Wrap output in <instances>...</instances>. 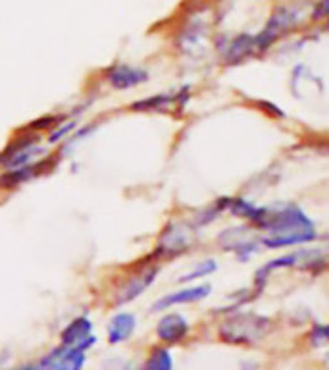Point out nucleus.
<instances>
[{"instance_id": "nucleus-1", "label": "nucleus", "mask_w": 329, "mask_h": 370, "mask_svg": "<svg viewBox=\"0 0 329 370\" xmlns=\"http://www.w3.org/2000/svg\"><path fill=\"white\" fill-rule=\"evenodd\" d=\"M273 330V320L254 311H233L218 326L221 341L231 345L260 344Z\"/></svg>"}, {"instance_id": "nucleus-2", "label": "nucleus", "mask_w": 329, "mask_h": 370, "mask_svg": "<svg viewBox=\"0 0 329 370\" xmlns=\"http://www.w3.org/2000/svg\"><path fill=\"white\" fill-rule=\"evenodd\" d=\"M197 235H199V232L191 226L187 218H172L160 230V234L156 237L155 249L150 255L158 262L181 259L193 251Z\"/></svg>"}, {"instance_id": "nucleus-3", "label": "nucleus", "mask_w": 329, "mask_h": 370, "mask_svg": "<svg viewBox=\"0 0 329 370\" xmlns=\"http://www.w3.org/2000/svg\"><path fill=\"white\" fill-rule=\"evenodd\" d=\"M318 230L316 222L312 220L303 207L297 202H276L268 205L264 220L260 222V235H278V234H293V232H312Z\"/></svg>"}, {"instance_id": "nucleus-4", "label": "nucleus", "mask_w": 329, "mask_h": 370, "mask_svg": "<svg viewBox=\"0 0 329 370\" xmlns=\"http://www.w3.org/2000/svg\"><path fill=\"white\" fill-rule=\"evenodd\" d=\"M304 16H306V4H281L273 12H271L270 20L266 21L264 27L260 29L254 37H256V52L266 54L273 48V45L279 39H283L285 35H289L295 27L303 24Z\"/></svg>"}, {"instance_id": "nucleus-5", "label": "nucleus", "mask_w": 329, "mask_h": 370, "mask_svg": "<svg viewBox=\"0 0 329 370\" xmlns=\"http://www.w3.org/2000/svg\"><path fill=\"white\" fill-rule=\"evenodd\" d=\"M160 270L162 262L152 259V255H150L147 260H141V262L122 279V284H120L116 292H114V305H127L131 301L141 297L142 293L155 286L156 278L160 276Z\"/></svg>"}, {"instance_id": "nucleus-6", "label": "nucleus", "mask_w": 329, "mask_h": 370, "mask_svg": "<svg viewBox=\"0 0 329 370\" xmlns=\"http://www.w3.org/2000/svg\"><path fill=\"white\" fill-rule=\"evenodd\" d=\"M24 135L12 139L8 147L0 153V168L16 170L27 164L37 163L41 156L46 155V149L41 145L39 133L24 130Z\"/></svg>"}, {"instance_id": "nucleus-7", "label": "nucleus", "mask_w": 329, "mask_h": 370, "mask_svg": "<svg viewBox=\"0 0 329 370\" xmlns=\"http://www.w3.org/2000/svg\"><path fill=\"white\" fill-rule=\"evenodd\" d=\"M193 97V87L191 85H181L175 91H164L150 95V97L139 98L135 103L130 104L131 112H174V114H183L187 111V104Z\"/></svg>"}, {"instance_id": "nucleus-8", "label": "nucleus", "mask_w": 329, "mask_h": 370, "mask_svg": "<svg viewBox=\"0 0 329 370\" xmlns=\"http://www.w3.org/2000/svg\"><path fill=\"white\" fill-rule=\"evenodd\" d=\"M221 64L227 68L245 64L246 60L256 56V37L252 33H237V35H219L214 45Z\"/></svg>"}, {"instance_id": "nucleus-9", "label": "nucleus", "mask_w": 329, "mask_h": 370, "mask_svg": "<svg viewBox=\"0 0 329 370\" xmlns=\"http://www.w3.org/2000/svg\"><path fill=\"white\" fill-rule=\"evenodd\" d=\"M212 293V286L210 284H187V286H181L179 289H174V292L162 295L160 299H156L152 307H150V312H162L168 311V309H174L177 305H193V303H200L207 297H210Z\"/></svg>"}, {"instance_id": "nucleus-10", "label": "nucleus", "mask_w": 329, "mask_h": 370, "mask_svg": "<svg viewBox=\"0 0 329 370\" xmlns=\"http://www.w3.org/2000/svg\"><path fill=\"white\" fill-rule=\"evenodd\" d=\"M104 79L114 91H130V89L149 83L150 73L141 66L114 64L104 72Z\"/></svg>"}, {"instance_id": "nucleus-11", "label": "nucleus", "mask_w": 329, "mask_h": 370, "mask_svg": "<svg viewBox=\"0 0 329 370\" xmlns=\"http://www.w3.org/2000/svg\"><path fill=\"white\" fill-rule=\"evenodd\" d=\"M189 332H191V324L181 312H168L156 324V338L164 345H177L185 341Z\"/></svg>"}, {"instance_id": "nucleus-12", "label": "nucleus", "mask_w": 329, "mask_h": 370, "mask_svg": "<svg viewBox=\"0 0 329 370\" xmlns=\"http://www.w3.org/2000/svg\"><path fill=\"white\" fill-rule=\"evenodd\" d=\"M60 344L68 345V347H78L81 351L90 349L97 344V336H93V322L87 317L73 319L60 334Z\"/></svg>"}, {"instance_id": "nucleus-13", "label": "nucleus", "mask_w": 329, "mask_h": 370, "mask_svg": "<svg viewBox=\"0 0 329 370\" xmlns=\"http://www.w3.org/2000/svg\"><path fill=\"white\" fill-rule=\"evenodd\" d=\"M87 355L85 351L78 347H68V345H60L56 349H52L46 355L41 364L46 370H81L85 366Z\"/></svg>"}, {"instance_id": "nucleus-14", "label": "nucleus", "mask_w": 329, "mask_h": 370, "mask_svg": "<svg viewBox=\"0 0 329 370\" xmlns=\"http://www.w3.org/2000/svg\"><path fill=\"white\" fill-rule=\"evenodd\" d=\"M229 201H231V195H221L216 197L212 202H208L204 207L194 208L193 212L187 216V220L191 222V226L200 232L204 227L212 226L214 222H218L224 215H227L229 210Z\"/></svg>"}, {"instance_id": "nucleus-15", "label": "nucleus", "mask_w": 329, "mask_h": 370, "mask_svg": "<svg viewBox=\"0 0 329 370\" xmlns=\"http://www.w3.org/2000/svg\"><path fill=\"white\" fill-rule=\"evenodd\" d=\"M266 210H268V205H256L249 197L233 195L231 201H229L227 215H231L233 218H237V220L245 222V224L252 226L254 230H258L260 222L264 220Z\"/></svg>"}, {"instance_id": "nucleus-16", "label": "nucleus", "mask_w": 329, "mask_h": 370, "mask_svg": "<svg viewBox=\"0 0 329 370\" xmlns=\"http://www.w3.org/2000/svg\"><path fill=\"white\" fill-rule=\"evenodd\" d=\"M320 240V232H293V234H278V235H260L262 247L270 251H281V249H297V247L312 245Z\"/></svg>"}, {"instance_id": "nucleus-17", "label": "nucleus", "mask_w": 329, "mask_h": 370, "mask_svg": "<svg viewBox=\"0 0 329 370\" xmlns=\"http://www.w3.org/2000/svg\"><path fill=\"white\" fill-rule=\"evenodd\" d=\"M298 262L295 270L310 276H320L329 270V249L323 247H297Z\"/></svg>"}, {"instance_id": "nucleus-18", "label": "nucleus", "mask_w": 329, "mask_h": 370, "mask_svg": "<svg viewBox=\"0 0 329 370\" xmlns=\"http://www.w3.org/2000/svg\"><path fill=\"white\" fill-rule=\"evenodd\" d=\"M48 164L45 160H37V163L27 164V166H21V168L16 170H2L0 174V189H12L20 187L24 183L31 182L37 175L43 174Z\"/></svg>"}, {"instance_id": "nucleus-19", "label": "nucleus", "mask_w": 329, "mask_h": 370, "mask_svg": "<svg viewBox=\"0 0 329 370\" xmlns=\"http://www.w3.org/2000/svg\"><path fill=\"white\" fill-rule=\"evenodd\" d=\"M135 328L137 317L133 312H118L108 322V330H106L108 341L112 345L123 344V341H127L135 334Z\"/></svg>"}, {"instance_id": "nucleus-20", "label": "nucleus", "mask_w": 329, "mask_h": 370, "mask_svg": "<svg viewBox=\"0 0 329 370\" xmlns=\"http://www.w3.org/2000/svg\"><path fill=\"white\" fill-rule=\"evenodd\" d=\"M252 232H256V230L243 222L239 226H229L226 227V230H221V232L216 235V243H218L219 249H221L224 253H229L241 240H245V237L252 235Z\"/></svg>"}, {"instance_id": "nucleus-21", "label": "nucleus", "mask_w": 329, "mask_h": 370, "mask_svg": "<svg viewBox=\"0 0 329 370\" xmlns=\"http://www.w3.org/2000/svg\"><path fill=\"white\" fill-rule=\"evenodd\" d=\"M216 270H218L216 259L199 260L193 268H189L187 272L181 274L179 278H177V282H179L181 286H187V284H194V282H199V279L210 278L212 274H216Z\"/></svg>"}, {"instance_id": "nucleus-22", "label": "nucleus", "mask_w": 329, "mask_h": 370, "mask_svg": "<svg viewBox=\"0 0 329 370\" xmlns=\"http://www.w3.org/2000/svg\"><path fill=\"white\" fill-rule=\"evenodd\" d=\"M260 249H264V247H262V241H260V234H252L249 235V237H245V240H241L229 253L239 260L241 264H246L249 260L254 259V257L260 253Z\"/></svg>"}, {"instance_id": "nucleus-23", "label": "nucleus", "mask_w": 329, "mask_h": 370, "mask_svg": "<svg viewBox=\"0 0 329 370\" xmlns=\"http://www.w3.org/2000/svg\"><path fill=\"white\" fill-rule=\"evenodd\" d=\"M145 370H174V357L168 347L156 345L149 351V357L145 361Z\"/></svg>"}, {"instance_id": "nucleus-24", "label": "nucleus", "mask_w": 329, "mask_h": 370, "mask_svg": "<svg viewBox=\"0 0 329 370\" xmlns=\"http://www.w3.org/2000/svg\"><path fill=\"white\" fill-rule=\"evenodd\" d=\"M79 128V122L78 120H68L64 123H58L54 131H52L51 135H48V143L51 145H56L60 141H66V137H70L73 131Z\"/></svg>"}, {"instance_id": "nucleus-25", "label": "nucleus", "mask_w": 329, "mask_h": 370, "mask_svg": "<svg viewBox=\"0 0 329 370\" xmlns=\"http://www.w3.org/2000/svg\"><path fill=\"white\" fill-rule=\"evenodd\" d=\"M308 341L314 347H322V345H329V324H314L308 332Z\"/></svg>"}, {"instance_id": "nucleus-26", "label": "nucleus", "mask_w": 329, "mask_h": 370, "mask_svg": "<svg viewBox=\"0 0 329 370\" xmlns=\"http://www.w3.org/2000/svg\"><path fill=\"white\" fill-rule=\"evenodd\" d=\"M329 18V0H318L310 10V21H325Z\"/></svg>"}, {"instance_id": "nucleus-27", "label": "nucleus", "mask_w": 329, "mask_h": 370, "mask_svg": "<svg viewBox=\"0 0 329 370\" xmlns=\"http://www.w3.org/2000/svg\"><path fill=\"white\" fill-rule=\"evenodd\" d=\"M18 370H46L43 364H26V366H21Z\"/></svg>"}, {"instance_id": "nucleus-28", "label": "nucleus", "mask_w": 329, "mask_h": 370, "mask_svg": "<svg viewBox=\"0 0 329 370\" xmlns=\"http://www.w3.org/2000/svg\"><path fill=\"white\" fill-rule=\"evenodd\" d=\"M323 24H325V29H329V18L325 21H323Z\"/></svg>"}]
</instances>
